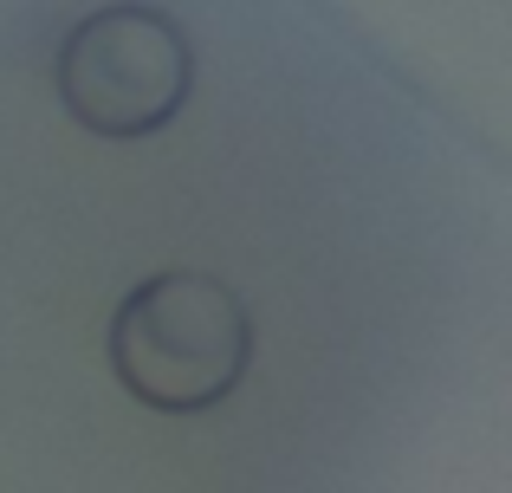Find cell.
Here are the masks:
<instances>
[{"label": "cell", "instance_id": "1", "mask_svg": "<svg viewBox=\"0 0 512 493\" xmlns=\"http://www.w3.org/2000/svg\"><path fill=\"white\" fill-rule=\"evenodd\" d=\"M253 364V318L240 292L195 266L150 273L111 318V370L137 403L201 416L227 403Z\"/></svg>", "mask_w": 512, "mask_h": 493}, {"label": "cell", "instance_id": "2", "mask_svg": "<svg viewBox=\"0 0 512 493\" xmlns=\"http://www.w3.org/2000/svg\"><path fill=\"white\" fill-rule=\"evenodd\" d=\"M52 85L65 117L91 137H156L182 117L195 91V46L175 13L150 0H117L65 26Z\"/></svg>", "mask_w": 512, "mask_h": 493}]
</instances>
